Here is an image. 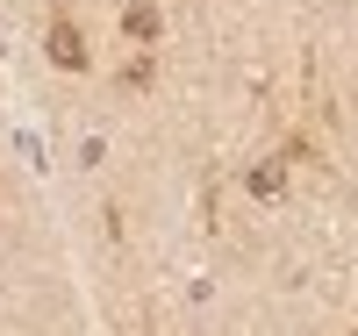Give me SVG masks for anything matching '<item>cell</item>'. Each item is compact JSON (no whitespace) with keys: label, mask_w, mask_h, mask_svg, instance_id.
<instances>
[{"label":"cell","mask_w":358,"mask_h":336,"mask_svg":"<svg viewBox=\"0 0 358 336\" xmlns=\"http://www.w3.org/2000/svg\"><path fill=\"white\" fill-rule=\"evenodd\" d=\"M50 57H57V65H86V43H79V29H72V22H57V29H50Z\"/></svg>","instance_id":"cell-1"},{"label":"cell","mask_w":358,"mask_h":336,"mask_svg":"<svg viewBox=\"0 0 358 336\" xmlns=\"http://www.w3.org/2000/svg\"><path fill=\"white\" fill-rule=\"evenodd\" d=\"M122 29H129V36H151L158 15H151V8H129V15H122Z\"/></svg>","instance_id":"cell-2"}]
</instances>
